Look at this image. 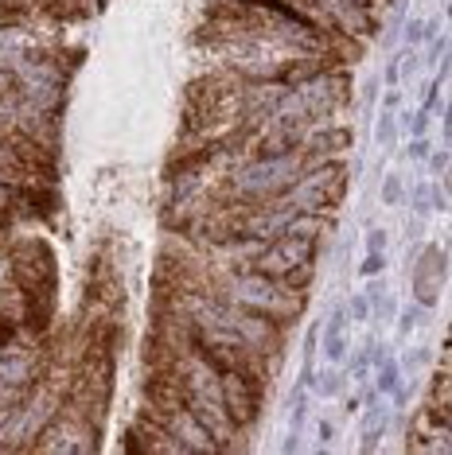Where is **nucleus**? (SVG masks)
<instances>
[{
	"mask_svg": "<svg viewBox=\"0 0 452 455\" xmlns=\"http://www.w3.org/2000/svg\"><path fill=\"white\" fill-rule=\"evenodd\" d=\"M219 397L223 409L234 428H246L258 420L261 412V397H266V378L258 374H242V370H219Z\"/></svg>",
	"mask_w": 452,
	"mask_h": 455,
	"instance_id": "1",
	"label": "nucleus"
},
{
	"mask_svg": "<svg viewBox=\"0 0 452 455\" xmlns=\"http://www.w3.org/2000/svg\"><path fill=\"white\" fill-rule=\"evenodd\" d=\"M441 277H445V250H441V245H433V250L421 257V269H417V300L433 304Z\"/></svg>",
	"mask_w": 452,
	"mask_h": 455,
	"instance_id": "2",
	"label": "nucleus"
},
{
	"mask_svg": "<svg viewBox=\"0 0 452 455\" xmlns=\"http://www.w3.org/2000/svg\"><path fill=\"white\" fill-rule=\"evenodd\" d=\"M327 354H332V358L343 354V323L340 319H332V327H327Z\"/></svg>",
	"mask_w": 452,
	"mask_h": 455,
	"instance_id": "3",
	"label": "nucleus"
},
{
	"mask_svg": "<svg viewBox=\"0 0 452 455\" xmlns=\"http://www.w3.org/2000/svg\"><path fill=\"white\" fill-rule=\"evenodd\" d=\"M378 269H382V257H378V253H374V257H367V261H363V272H378Z\"/></svg>",
	"mask_w": 452,
	"mask_h": 455,
	"instance_id": "4",
	"label": "nucleus"
},
{
	"mask_svg": "<svg viewBox=\"0 0 452 455\" xmlns=\"http://www.w3.org/2000/svg\"><path fill=\"white\" fill-rule=\"evenodd\" d=\"M382 198H386V203H394V198H398V183H394V179H390V183H386V191H382Z\"/></svg>",
	"mask_w": 452,
	"mask_h": 455,
	"instance_id": "5",
	"label": "nucleus"
},
{
	"mask_svg": "<svg viewBox=\"0 0 452 455\" xmlns=\"http://www.w3.org/2000/svg\"><path fill=\"white\" fill-rule=\"evenodd\" d=\"M382 242H386V234H382V230H374V234H371V250H382Z\"/></svg>",
	"mask_w": 452,
	"mask_h": 455,
	"instance_id": "6",
	"label": "nucleus"
},
{
	"mask_svg": "<svg viewBox=\"0 0 452 455\" xmlns=\"http://www.w3.org/2000/svg\"><path fill=\"white\" fill-rule=\"evenodd\" d=\"M390 385H394V370L386 366V370H382V390H390Z\"/></svg>",
	"mask_w": 452,
	"mask_h": 455,
	"instance_id": "7",
	"label": "nucleus"
}]
</instances>
